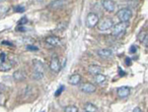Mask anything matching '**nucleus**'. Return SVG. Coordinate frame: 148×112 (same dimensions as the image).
Returning <instances> with one entry per match:
<instances>
[{"instance_id":"15","label":"nucleus","mask_w":148,"mask_h":112,"mask_svg":"<svg viewBox=\"0 0 148 112\" xmlns=\"http://www.w3.org/2000/svg\"><path fill=\"white\" fill-rule=\"evenodd\" d=\"M107 80V77L103 74H98V75L94 76V82L96 83L98 85H102L106 82Z\"/></svg>"},{"instance_id":"4","label":"nucleus","mask_w":148,"mask_h":112,"mask_svg":"<svg viewBox=\"0 0 148 112\" xmlns=\"http://www.w3.org/2000/svg\"><path fill=\"white\" fill-rule=\"evenodd\" d=\"M114 27V21L111 18H105L98 25V29L100 31H108Z\"/></svg>"},{"instance_id":"10","label":"nucleus","mask_w":148,"mask_h":112,"mask_svg":"<svg viewBox=\"0 0 148 112\" xmlns=\"http://www.w3.org/2000/svg\"><path fill=\"white\" fill-rule=\"evenodd\" d=\"M68 82L70 85L72 86H77L81 83V76L79 74H73L71 75L68 79Z\"/></svg>"},{"instance_id":"33","label":"nucleus","mask_w":148,"mask_h":112,"mask_svg":"<svg viewBox=\"0 0 148 112\" xmlns=\"http://www.w3.org/2000/svg\"><path fill=\"white\" fill-rule=\"evenodd\" d=\"M142 42L145 44V46L147 47V42H148V35H146V37H145V39H143V41H142Z\"/></svg>"},{"instance_id":"24","label":"nucleus","mask_w":148,"mask_h":112,"mask_svg":"<svg viewBox=\"0 0 148 112\" xmlns=\"http://www.w3.org/2000/svg\"><path fill=\"white\" fill-rule=\"evenodd\" d=\"M27 23H28V19H27V17H23V18H21V20L18 22V25H19V26H22V25H26Z\"/></svg>"},{"instance_id":"11","label":"nucleus","mask_w":148,"mask_h":112,"mask_svg":"<svg viewBox=\"0 0 148 112\" xmlns=\"http://www.w3.org/2000/svg\"><path fill=\"white\" fill-rule=\"evenodd\" d=\"M98 55L101 58H111L114 55V53L111 49H100L98 50Z\"/></svg>"},{"instance_id":"9","label":"nucleus","mask_w":148,"mask_h":112,"mask_svg":"<svg viewBox=\"0 0 148 112\" xmlns=\"http://www.w3.org/2000/svg\"><path fill=\"white\" fill-rule=\"evenodd\" d=\"M13 79L16 82H22L26 79V73L22 70H17L13 73Z\"/></svg>"},{"instance_id":"3","label":"nucleus","mask_w":148,"mask_h":112,"mask_svg":"<svg viewBox=\"0 0 148 112\" xmlns=\"http://www.w3.org/2000/svg\"><path fill=\"white\" fill-rule=\"evenodd\" d=\"M99 23V16L96 13H89L86 17V27L93 28Z\"/></svg>"},{"instance_id":"26","label":"nucleus","mask_w":148,"mask_h":112,"mask_svg":"<svg viewBox=\"0 0 148 112\" xmlns=\"http://www.w3.org/2000/svg\"><path fill=\"white\" fill-rule=\"evenodd\" d=\"M63 90H64V86H60V88H59V89L56 90V94H54V95H56V96H58V95H60L61 92H63Z\"/></svg>"},{"instance_id":"6","label":"nucleus","mask_w":148,"mask_h":112,"mask_svg":"<svg viewBox=\"0 0 148 112\" xmlns=\"http://www.w3.org/2000/svg\"><path fill=\"white\" fill-rule=\"evenodd\" d=\"M49 68L52 71L53 73H58L61 69V64L59 62L58 58L57 57H52L51 58V64H49Z\"/></svg>"},{"instance_id":"20","label":"nucleus","mask_w":148,"mask_h":112,"mask_svg":"<svg viewBox=\"0 0 148 112\" xmlns=\"http://www.w3.org/2000/svg\"><path fill=\"white\" fill-rule=\"evenodd\" d=\"M64 112H78V108L75 105H68L64 108Z\"/></svg>"},{"instance_id":"18","label":"nucleus","mask_w":148,"mask_h":112,"mask_svg":"<svg viewBox=\"0 0 148 112\" xmlns=\"http://www.w3.org/2000/svg\"><path fill=\"white\" fill-rule=\"evenodd\" d=\"M12 68V65L10 63H8V62H2L1 65H0V70L3 71V72H7V71H9L10 69Z\"/></svg>"},{"instance_id":"35","label":"nucleus","mask_w":148,"mask_h":112,"mask_svg":"<svg viewBox=\"0 0 148 112\" xmlns=\"http://www.w3.org/2000/svg\"><path fill=\"white\" fill-rule=\"evenodd\" d=\"M125 62H126V64H127V65H130V59H128V58H127V59H126V61H125Z\"/></svg>"},{"instance_id":"13","label":"nucleus","mask_w":148,"mask_h":112,"mask_svg":"<svg viewBox=\"0 0 148 112\" xmlns=\"http://www.w3.org/2000/svg\"><path fill=\"white\" fill-rule=\"evenodd\" d=\"M33 63H34V71L35 72L45 73V66L42 62L35 60V61H33Z\"/></svg>"},{"instance_id":"2","label":"nucleus","mask_w":148,"mask_h":112,"mask_svg":"<svg viewBox=\"0 0 148 112\" xmlns=\"http://www.w3.org/2000/svg\"><path fill=\"white\" fill-rule=\"evenodd\" d=\"M126 28H127V23L120 22L119 24H116V25H114L113 31H112V35H113L114 37L121 35L126 31Z\"/></svg>"},{"instance_id":"28","label":"nucleus","mask_w":148,"mask_h":112,"mask_svg":"<svg viewBox=\"0 0 148 112\" xmlns=\"http://www.w3.org/2000/svg\"><path fill=\"white\" fill-rule=\"evenodd\" d=\"M136 49H137V47L135 46V45H131L130 48V53H135V52H136Z\"/></svg>"},{"instance_id":"34","label":"nucleus","mask_w":148,"mask_h":112,"mask_svg":"<svg viewBox=\"0 0 148 112\" xmlns=\"http://www.w3.org/2000/svg\"><path fill=\"white\" fill-rule=\"evenodd\" d=\"M133 112H142V110L139 108V107H135V108L133 109Z\"/></svg>"},{"instance_id":"22","label":"nucleus","mask_w":148,"mask_h":112,"mask_svg":"<svg viewBox=\"0 0 148 112\" xmlns=\"http://www.w3.org/2000/svg\"><path fill=\"white\" fill-rule=\"evenodd\" d=\"M8 10H9V7H8V6H6V5H1V6H0V16L3 15V14H5Z\"/></svg>"},{"instance_id":"16","label":"nucleus","mask_w":148,"mask_h":112,"mask_svg":"<svg viewBox=\"0 0 148 112\" xmlns=\"http://www.w3.org/2000/svg\"><path fill=\"white\" fill-rule=\"evenodd\" d=\"M84 109H85V112H97V110H98L97 106L95 105V104L91 103V102L85 103Z\"/></svg>"},{"instance_id":"7","label":"nucleus","mask_w":148,"mask_h":112,"mask_svg":"<svg viewBox=\"0 0 148 112\" xmlns=\"http://www.w3.org/2000/svg\"><path fill=\"white\" fill-rule=\"evenodd\" d=\"M116 94H118L119 97H121V98H125V97H127L130 94V89L128 87L123 86V87H121L116 90Z\"/></svg>"},{"instance_id":"29","label":"nucleus","mask_w":148,"mask_h":112,"mask_svg":"<svg viewBox=\"0 0 148 112\" xmlns=\"http://www.w3.org/2000/svg\"><path fill=\"white\" fill-rule=\"evenodd\" d=\"M5 90H6L5 85H3V84H0V94H3V92H5Z\"/></svg>"},{"instance_id":"36","label":"nucleus","mask_w":148,"mask_h":112,"mask_svg":"<svg viewBox=\"0 0 148 112\" xmlns=\"http://www.w3.org/2000/svg\"><path fill=\"white\" fill-rule=\"evenodd\" d=\"M42 112H46V111H42Z\"/></svg>"},{"instance_id":"12","label":"nucleus","mask_w":148,"mask_h":112,"mask_svg":"<svg viewBox=\"0 0 148 112\" xmlns=\"http://www.w3.org/2000/svg\"><path fill=\"white\" fill-rule=\"evenodd\" d=\"M46 42L47 44L51 45V46H57L60 43V40L57 37H54V35H51V37H49L46 39Z\"/></svg>"},{"instance_id":"32","label":"nucleus","mask_w":148,"mask_h":112,"mask_svg":"<svg viewBox=\"0 0 148 112\" xmlns=\"http://www.w3.org/2000/svg\"><path fill=\"white\" fill-rule=\"evenodd\" d=\"M1 44H3V45H10V46H12V44L11 42H9V41H6V40H3V41L1 42Z\"/></svg>"},{"instance_id":"30","label":"nucleus","mask_w":148,"mask_h":112,"mask_svg":"<svg viewBox=\"0 0 148 112\" xmlns=\"http://www.w3.org/2000/svg\"><path fill=\"white\" fill-rule=\"evenodd\" d=\"M16 31H18V32H25V31H26V28L22 27V26H19V27L16 28Z\"/></svg>"},{"instance_id":"19","label":"nucleus","mask_w":148,"mask_h":112,"mask_svg":"<svg viewBox=\"0 0 148 112\" xmlns=\"http://www.w3.org/2000/svg\"><path fill=\"white\" fill-rule=\"evenodd\" d=\"M33 79L34 80H42V78H44V73H40V72H35V71H33Z\"/></svg>"},{"instance_id":"21","label":"nucleus","mask_w":148,"mask_h":112,"mask_svg":"<svg viewBox=\"0 0 148 112\" xmlns=\"http://www.w3.org/2000/svg\"><path fill=\"white\" fill-rule=\"evenodd\" d=\"M26 48H27V50H30V51H38L39 50V47L36 46V45H33V44H28L27 46H26Z\"/></svg>"},{"instance_id":"25","label":"nucleus","mask_w":148,"mask_h":112,"mask_svg":"<svg viewBox=\"0 0 148 112\" xmlns=\"http://www.w3.org/2000/svg\"><path fill=\"white\" fill-rule=\"evenodd\" d=\"M14 10H15V12H19V13H23V12L25 11V8H24L23 6H16V7H14Z\"/></svg>"},{"instance_id":"17","label":"nucleus","mask_w":148,"mask_h":112,"mask_svg":"<svg viewBox=\"0 0 148 112\" xmlns=\"http://www.w3.org/2000/svg\"><path fill=\"white\" fill-rule=\"evenodd\" d=\"M65 3H66V2L63 1V0H58V1H52L51 3L49 4V6H51V8H53V9H57V8H60V7H62Z\"/></svg>"},{"instance_id":"8","label":"nucleus","mask_w":148,"mask_h":112,"mask_svg":"<svg viewBox=\"0 0 148 112\" xmlns=\"http://www.w3.org/2000/svg\"><path fill=\"white\" fill-rule=\"evenodd\" d=\"M102 5L105 8V10L112 13V12L114 11L116 9V3L114 1H111V0H104L102 1Z\"/></svg>"},{"instance_id":"31","label":"nucleus","mask_w":148,"mask_h":112,"mask_svg":"<svg viewBox=\"0 0 148 112\" xmlns=\"http://www.w3.org/2000/svg\"><path fill=\"white\" fill-rule=\"evenodd\" d=\"M5 53L4 52H2L1 54H0V60H1L2 62H5Z\"/></svg>"},{"instance_id":"14","label":"nucleus","mask_w":148,"mask_h":112,"mask_svg":"<svg viewBox=\"0 0 148 112\" xmlns=\"http://www.w3.org/2000/svg\"><path fill=\"white\" fill-rule=\"evenodd\" d=\"M88 71H89L90 74L96 76V75H98V74L102 73V68L100 67L99 65H90L89 68H88Z\"/></svg>"},{"instance_id":"23","label":"nucleus","mask_w":148,"mask_h":112,"mask_svg":"<svg viewBox=\"0 0 148 112\" xmlns=\"http://www.w3.org/2000/svg\"><path fill=\"white\" fill-rule=\"evenodd\" d=\"M146 35H147L146 33H145V32H141L139 35H138L137 39H138V40H140V41H143V39H145V37H146Z\"/></svg>"},{"instance_id":"1","label":"nucleus","mask_w":148,"mask_h":112,"mask_svg":"<svg viewBox=\"0 0 148 112\" xmlns=\"http://www.w3.org/2000/svg\"><path fill=\"white\" fill-rule=\"evenodd\" d=\"M116 17L120 19L121 23H127L131 19V17H132V12L127 7L121 8L116 12Z\"/></svg>"},{"instance_id":"27","label":"nucleus","mask_w":148,"mask_h":112,"mask_svg":"<svg viewBox=\"0 0 148 112\" xmlns=\"http://www.w3.org/2000/svg\"><path fill=\"white\" fill-rule=\"evenodd\" d=\"M21 41H23V42H34V39L27 37H23V39H21Z\"/></svg>"},{"instance_id":"5","label":"nucleus","mask_w":148,"mask_h":112,"mask_svg":"<svg viewBox=\"0 0 148 112\" xmlns=\"http://www.w3.org/2000/svg\"><path fill=\"white\" fill-rule=\"evenodd\" d=\"M97 90L96 86L92 83H85V84H82L80 86V90L82 92H85V94H93Z\"/></svg>"}]
</instances>
